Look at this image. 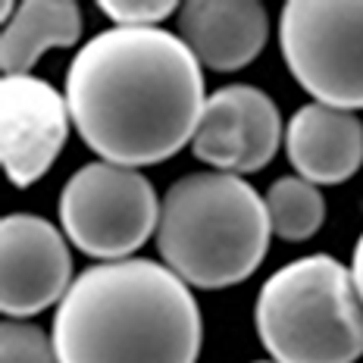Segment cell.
<instances>
[{"mask_svg":"<svg viewBox=\"0 0 363 363\" xmlns=\"http://www.w3.org/2000/svg\"><path fill=\"white\" fill-rule=\"evenodd\" d=\"M285 150L310 185H342L363 163V125L354 113L307 104L289 119Z\"/></svg>","mask_w":363,"mask_h":363,"instance_id":"obj_11","label":"cell"},{"mask_svg":"<svg viewBox=\"0 0 363 363\" xmlns=\"http://www.w3.org/2000/svg\"><path fill=\"white\" fill-rule=\"evenodd\" d=\"M282 116L276 101L254 85H225L207 97L191 150L216 172L247 176L276 157Z\"/></svg>","mask_w":363,"mask_h":363,"instance_id":"obj_8","label":"cell"},{"mask_svg":"<svg viewBox=\"0 0 363 363\" xmlns=\"http://www.w3.org/2000/svg\"><path fill=\"white\" fill-rule=\"evenodd\" d=\"M257 363H269V360H257Z\"/></svg>","mask_w":363,"mask_h":363,"instance_id":"obj_17","label":"cell"},{"mask_svg":"<svg viewBox=\"0 0 363 363\" xmlns=\"http://www.w3.org/2000/svg\"><path fill=\"white\" fill-rule=\"evenodd\" d=\"M257 335L272 363H357L363 357V301L351 269L310 254L276 269L254 307Z\"/></svg>","mask_w":363,"mask_h":363,"instance_id":"obj_4","label":"cell"},{"mask_svg":"<svg viewBox=\"0 0 363 363\" xmlns=\"http://www.w3.org/2000/svg\"><path fill=\"white\" fill-rule=\"evenodd\" d=\"M0 310L13 320L60 304L69 291L72 257L63 235L44 216L10 213L0 223Z\"/></svg>","mask_w":363,"mask_h":363,"instance_id":"obj_9","label":"cell"},{"mask_svg":"<svg viewBox=\"0 0 363 363\" xmlns=\"http://www.w3.org/2000/svg\"><path fill=\"white\" fill-rule=\"evenodd\" d=\"M269 210L235 172H191L163 194L157 247L185 285L229 289L245 282L269 247Z\"/></svg>","mask_w":363,"mask_h":363,"instance_id":"obj_3","label":"cell"},{"mask_svg":"<svg viewBox=\"0 0 363 363\" xmlns=\"http://www.w3.org/2000/svg\"><path fill=\"white\" fill-rule=\"evenodd\" d=\"M267 210L272 235L285 241H307L320 232L326 219V201L320 188L304 182L301 176H282L269 185L267 191Z\"/></svg>","mask_w":363,"mask_h":363,"instance_id":"obj_13","label":"cell"},{"mask_svg":"<svg viewBox=\"0 0 363 363\" xmlns=\"http://www.w3.org/2000/svg\"><path fill=\"white\" fill-rule=\"evenodd\" d=\"M66 94L38 75H4L0 82V157L16 188L35 185L54 166L69 135Z\"/></svg>","mask_w":363,"mask_h":363,"instance_id":"obj_7","label":"cell"},{"mask_svg":"<svg viewBox=\"0 0 363 363\" xmlns=\"http://www.w3.org/2000/svg\"><path fill=\"white\" fill-rule=\"evenodd\" d=\"M279 44L291 75L323 107L363 110V4L289 0Z\"/></svg>","mask_w":363,"mask_h":363,"instance_id":"obj_6","label":"cell"},{"mask_svg":"<svg viewBox=\"0 0 363 363\" xmlns=\"http://www.w3.org/2000/svg\"><path fill=\"white\" fill-rule=\"evenodd\" d=\"M97 6L119 28H157V22L169 19L179 4L172 0H101Z\"/></svg>","mask_w":363,"mask_h":363,"instance_id":"obj_15","label":"cell"},{"mask_svg":"<svg viewBox=\"0 0 363 363\" xmlns=\"http://www.w3.org/2000/svg\"><path fill=\"white\" fill-rule=\"evenodd\" d=\"M201 335L191 289L138 257L75 276L50 332L60 363H198Z\"/></svg>","mask_w":363,"mask_h":363,"instance_id":"obj_2","label":"cell"},{"mask_svg":"<svg viewBox=\"0 0 363 363\" xmlns=\"http://www.w3.org/2000/svg\"><path fill=\"white\" fill-rule=\"evenodd\" d=\"M351 276H354V285H357V294L363 301V232L354 245V260H351Z\"/></svg>","mask_w":363,"mask_h":363,"instance_id":"obj_16","label":"cell"},{"mask_svg":"<svg viewBox=\"0 0 363 363\" xmlns=\"http://www.w3.org/2000/svg\"><path fill=\"white\" fill-rule=\"evenodd\" d=\"M82 10L72 0H26L16 4L0 38L4 75H28L50 48H72L82 38Z\"/></svg>","mask_w":363,"mask_h":363,"instance_id":"obj_12","label":"cell"},{"mask_svg":"<svg viewBox=\"0 0 363 363\" xmlns=\"http://www.w3.org/2000/svg\"><path fill=\"white\" fill-rule=\"evenodd\" d=\"M66 104L97 157L138 169L194 141L207 97L201 63L176 32L113 26L72 57Z\"/></svg>","mask_w":363,"mask_h":363,"instance_id":"obj_1","label":"cell"},{"mask_svg":"<svg viewBox=\"0 0 363 363\" xmlns=\"http://www.w3.org/2000/svg\"><path fill=\"white\" fill-rule=\"evenodd\" d=\"M0 363H60L54 338L38 326L19 320H4L0 326Z\"/></svg>","mask_w":363,"mask_h":363,"instance_id":"obj_14","label":"cell"},{"mask_svg":"<svg viewBox=\"0 0 363 363\" xmlns=\"http://www.w3.org/2000/svg\"><path fill=\"white\" fill-rule=\"evenodd\" d=\"M157 191L132 166L107 160L75 169L60 194V225L82 254L104 263L132 260L160 225Z\"/></svg>","mask_w":363,"mask_h":363,"instance_id":"obj_5","label":"cell"},{"mask_svg":"<svg viewBox=\"0 0 363 363\" xmlns=\"http://www.w3.org/2000/svg\"><path fill=\"white\" fill-rule=\"evenodd\" d=\"M269 16L254 0H191L179 10V38L201 66L235 72L263 50Z\"/></svg>","mask_w":363,"mask_h":363,"instance_id":"obj_10","label":"cell"}]
</instances>
